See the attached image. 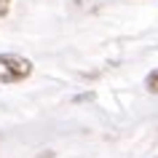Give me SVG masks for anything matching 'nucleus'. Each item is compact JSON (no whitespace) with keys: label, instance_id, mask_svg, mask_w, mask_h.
Instances as JSON below:
<instances>
[{"label":"nucleus","instance_id":"f257e3e1","mask_svg":"<svg viewBox=\"0 0 158 158\" xmlns=\"http://www.w3.org/2000/svg\"><path fill=\"white\" fill-rule=\"evenodd\" d=\"M32 75V62L22 54H0V83H19Z\"/></svg>","mask_w":158,"mask_h":158},{"label":"nucleus","instance_id":"f03ea898","mask_svg":"<svg viewBox=\"0 0 158 158\" xmlns=\"http://www.w3.org/2000/svg\"><path fill=\"white\" fill-rule=\"evenodd\" d=\"M145 89H148L150 94H158V67L145 75Z\"/></svg>","mask_w":158,"mask_h":158},{"label":"nucleus","instance_id":"7ed1b4c3","mask_svg":"<svg viewBox=\"0 0 158 158\" xmlns=\"http://www.w3.org/2000/svg\"><path fill=\"white\" fill-rule=\"evenodd\" d=\"M8 8H11V0H0V19L8 14Z\"/></svg>","mask_w":158,"mask_h":158},{"label":"nucleus","instance_id":"20e7f679","mask_svg":"<svg viewBox=\"0 0 158 158\" xmlns=\"http://www.w3.org/2000/svg\"><path fill=\"white\" fill-rule=\"evenodd\" d=\"M40 158H54V156H40Z\"/></svg>","mask_w":158,"mask_h":158},{"label":"nucleus","instance_id":"39448f33","mask_svg":"<svg viewBox=\"0 0 158 158\" xmlns=\"http://www.w3.org/2000/svg\"><path fill=\"white\" fill-rule=\"evenodd\" d=\"M156 158H158V156H156Z\"/></svg>","mask_w":158,"mask_h":158}]
</instances>
